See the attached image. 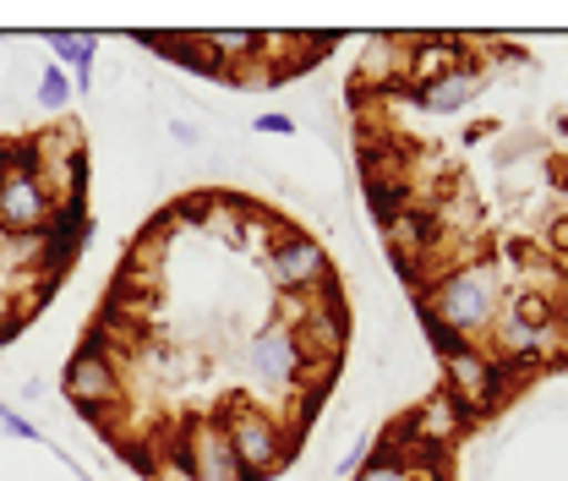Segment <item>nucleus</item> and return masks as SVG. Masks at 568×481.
<instances>
[{
	"mask_svg": "<svg viewBox=\"0 0 568 481\" xmlns=\"http://www.w3.org/2000/svg\"><path fill=\"white\" fill-rule=\"evenodd\" d=\"M416 301H422V318L443 323V329H454L459 340H470V334H481V329H493L497 323V301H503V263L487 258V263L454 269V274L437 279L432 290H422Z\"/></svg>",
	"mask_w": 568,
	"mask_h": 481,
	"instance_id": "1",
	"label": "nucleus"
},
{
	"mask_svg": "<svg viewBox=\"0 0 568 481\" xmlns=\"http://www.w3.org/2000/svg\"><path fill=\"white\" fill-rule=\"evenodd\" d=\"M219 432H224V443H230V454H235L246 481H268V471H280L295 454V432L263 405H230Z\"/></svg>",
	"mask_w": 568,
	"mask_h": 481,
	"instance_id": "2",
	"label": "nucleus"
},
{
	"mask_svg": "<svg viewBox=\"0 0 568 481\" xmlns=\"http://www.w3.org/2000/svg\"><path fill=\"white\" fill-rule=\"evenodd\" d=\"M443 372H448V394L476 415V421L493 411L497 400H508V383H514V372H508L497 355L476 350V344L448 350V355H443Z\"/></svg>",
	"mask_w": 568,
	"mask_h": 481,
	"instance_id": "3",
	"label": "nucleus"
},
{
	"mask_svg": "<svg viewBox=\"0 0 568 481\" xmlns=\"http://www.w3.org/2000/svg\"><path fill=\"white\" fill-rule=\"evenodd\" d=\"M121 389H126V372H121V361L110 350H99V340H88L67 361V400L77 411H88L93 421L110 415V405L121 400Z\"/></svg>",
	"mask_w": 568,
	"mask_h": 481,
	"instance_id": "4",
	"label": "nucleus"
},
{
	"mask_svg": "<svg viewBox=\"0 0 568 481\" xmlns=\"http://www.w3.org/2000/svg\"><path fill=\"white\" fill-rule=\"evenodd\" d=\"M61 219L44 170H22L0 181V236H50Z\"/></svg>",
	"mask_w": 568,
	"mask_h": 481,
	"instance_id": "5",
	"label": "nucleus"
},
{
	"mask_svg": "<svg viewBox=\"0 0 568 481\" xmlns=\"http://www.w3.org/2000/svg\"><path fill=\"white\" fill-rule=\"evenodd\" d=\"M263 274L274 279V290L290 295V290H317V284H334V263H328V247L290 230L284 241H274V252L263 258Z\"/></svg>",
	"mask_w": 568,
	"mask_h": 481,
	"instance_id": "6",
	"label": "nucleus"
},
{
	"mask_svg": "<svg viewBox=\"0 0 568 481\" xmlns=\"http://www.w3.org/2000/svg\"><path fill=\"white\" fill-rule=\"evenodd\" d=\"M246 372H252L263 389H274V394L301 389V383H306V367H301L295 329H284V323L257 329V334H252V344H246Z\"/></svg>",
	"mask_w": 568,
	"mask_h": 481,
	"instance_id": "7",
	"label": "nucleus"
},
{
	"mask_svg": "<svg viewBox=\"0 0 568 481\" xmlns=\"http://www.w3.org/2000/svg\"><path fill=\"white\" fill-rule=\"evenodd\" d=\"M476 61L465 39H448V33H432V39H410V67H405V82L410 88H432L454 71H465Z\"/></svg>",
	"mask_w": 568,
	"mask_h": 481,
	"instance_id": "8",
	"label": "nucleus"
},
{
	"mask_svg": "<svg viewBox=\"0 0 568 481\" xmlns=\"http://www.w3.org/2000/svg\"><path fill=\"white\" fill-rule=\"evenodd\" d=\"M481 88H487V71L470 61L465 71H454V77H443V82H432V88H410L405 99H410L416 110H426V116H454V110L476 104Z\"/></svg>",
	"mask_w": 568,
	"mask_h": 481,
	"instance_id": "9",
	"label": "nucleus"
},
{
	"mask_svg": "<svg viewBox=\"0 0 568 481\" xmlns=\"http://www.w3.org/2000/svg\"><path fill=\"white\" fill-rule=\"evenodd\" d=\"M50 56L55 67H71V88L88 93L93 88V61H99V39L93 33H50Z\"/></svg>",
	"mask_w": 568,
	"mask_h": 481,
	"instance_id": "10",
	"label": "nucleus"
},
{
	"mask_svg": "<svg viewBox=\"0 0 568 481\" xmlns=\"http://www.w3.org/2000/svg\"><path fill=\"white\" fill-rule=\"evenodd\" d=\"M416 203V181L410 176H388V181H366V208H372V219H377V230L394 219V213H405V208Z\"/></svg>",
	"mask_w": 568,
	"mask_h": 481,
	"instance_id": "11",
	"label": "nucleus"
},
{
	"mask_svg": "<svg viewBox=\"0 0 568 481\" xmlns=\"http://www.w3.org/2000/svg\"><path fill=\"white\" fill-rule=\"evenodd\" d=\"M351 481H416V471H410L405 449H394L388 438H377L372 454H366V465H361Z\"/></svg>",
	"mask_w": 568,
	"mask_h": 481,
	"instance_id": "12",
	"label": "nucleus"
},
{
	"mask_svg": "<svg viewBox=\"0 0 568 481\" xmlns=\"http://www.w3.org/2000/svg\"><path fill=\"white\" fill-rule=\"evenodd\" d=\"M71 99H77V88H71V77H67V71H61V67H55V61H50V67L39 71V104L61 116V110H67Z\"/></svg>",
	"mask_w": 568,
	"mask_h": 481,
	"instance_id": "13",
	"label": "nucleus"
},
{
	"mask_svg": "<svg viewBox=\"0 0 568 481\" xmlns=\"http://www.w3.org/2000/svg\"><path fill=\"white\" fill-rule=\"evenodd\" d=\"M252 132H263V138H295V116L290 110H263L252 121Z\"/></svg>",
	"mask_w": 568,
	"mask_h": 481,
	"instance_id": "14",
	"label": "nucleus"
},
{
	"mask_svg": "<svg viewBox=\"0 0 568 481\" xmlns=\"http://www.w3.org/2000/svg\"><path fill=\"white\" fill-rule=\"evenodd\" d=\"M0 427H6L11 438H22V443H39V438H44V432H39V427H33L28 415H17L11 405H0Z\"/></svg>",
	"mask_w": 568,
	"mask_h": 481,
	"instance_id": "15",
	"label": "nucleus"
},
{
	"mask_svg": "<svg viewBox=\"0 0 568 481\" xmlns=\"http://www.w3.org/2000/svg\"><path fill=\"white\" fill-rule=\"evenodd\" d=\"M547 252H552V258H568V213H558V219L547 224Z\"/></svg>",
	"mask_w": 568,
	"mask_h": 481,
	"instance_id": "16",
	"label": "nucleus"
},
{
	"mask_svg": "<svg viewBox=\"0 0 568 481\" xmlns=\"http://www.w3.org/2000/svg\"><path fill=\"white\" fill-rule=\"evenodd\" d=\"M541 170H547V187H552V192H568V159L564 153H558V159H547Z\"/></svg>",
	"mask_w": 568,
	"mask_h": 481,
	"instance_id": "17",
	"label": "nucleus"
},
{
	"mask_svg": "<svg viewBox=\"0 0 568 481\" xmlns=\"http://www.w3.org/2000/svg\"><path fill=\"white\" fill-rule=\"evenodd\" d=\"M170 138L181 142V148H197V142H203V132H197L192 121H170Z\"/></svg>",
	"mask_w": 568,
	"mask_h": 481,
	"instance_id": "18",
	"label": "nucleus"
},
{
	"mask_svg": "<svg viewBox=\"0 0 568 481\" xmlns=\"http://www.w3.org/2000/svg\"><path fill=\"white\" fill-rule=\"evenodd\" d=\"M366 454H372V443H355L351 454H345V460H339V477H355V471H361V465H366Z\"/></svg>",
	"mask_w": 568,
	"mask_h": 481,
	"instance_id": "19",
	"label": "nucleus"
}]
</instances>
